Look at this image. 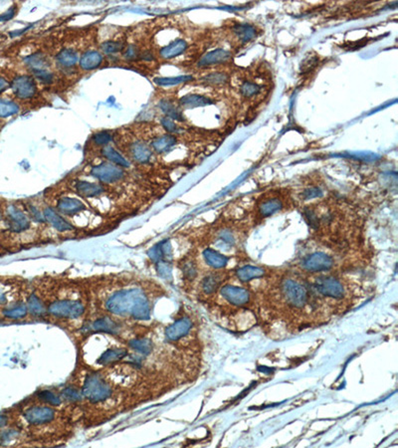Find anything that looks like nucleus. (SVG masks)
Wrapping results in <instances>:
<instances>
[{
	"instance_id": "31",
	"label": "nucleus",
	"mask_w": 398,
	"mask_h": 448,
	"mask_svg": "<svg viewBox=\"0 0 398 448\" xmlns=\"http://www.w3.org/2000/svg\"><path fill=\"white\" fill-rule=\"evenodd\" d=\"M260 91H261V87L254 82H244L240 86V93L242 96H244L246 98H251V97L258 95Z\"/></svg>"
},
{
	"instance_id": "36",
	"label": "nucleus",
	"mask_w": 398,
	"mask_h": 448,
	"mask_svg": "<svg viewBox=\"0 0 398 448\" xmlns=\"http://www.w3.org/2000/svg\"><path fill=\"white\" fill-rule=\"evenodd\" d=\"M111 140H112L111 134L109 132H105V131L100 132V133L96 134L93 137V142H94V143L97 144V145H101V146L108 145L109 143L111 142Z\"/></svg>"
},
{
	"instance_id": "2",
	"label": "nucleus",
	"mask_w": 398,
	"mask_h": 448,
	"mask_svg": "<svg viewBox=\"0 0 398 448\" xmlns=\"http://www.w3.org/2000/svg\"><path fill=\"white\" fill-rule=\"evenodd\" d=\"M281 290L286 302L294 308H300L306 304L308 299L307 289L297 281L292 279L284 280Z\"/></svg>"
},
{
	"instance_id": "13",
	"label": "nucleus",
	"mask_w": 398,
	"mask_h": 448,
	"mask_svg": "<svg viewBox=\"0 0 398 448\" xmlns=\"http://www.w3.org/2000/svg\"><path fill=\"white\" fill-rule=\"evenodd\" d=\"M231 57V52L225 49H216L213 50L206 55H204L200 61L198 62L199 67H208L212 65L221 64L229 60Z\"/></svg>"
},
{
	"instance_id": "1",
	"label": "nucleus",
	"mask_w": 398,
	"mask_h": 448,
	"mask_svg": "<svg viewBox=\"0 0 398 448\" xmlns=\"http://www.w3.org/2000/svg\"><path fill=\"white\" fill-rule=\"evenodd\" d=\"M107 308L114 314H129L140 320L147 319L150 311L147 297L138 289L121 291L113 295L107 302Z\"/></svg>"
},
{
	"instance_id": "39",
	"label": "nucleus",
	"mask_w": 398,
	"mask_h": 448,
	"mask_svg": "<svg viewBox=\"0 0 398 448\" xmlns=\"http://www.w3.org/2000/svg\"><path fill=\"white\" fill-rule=\"evenodd\" d=\"M161 122H162L163 127L168 131V133L173 134V133H178V132L180 131L179 128H178V126L174 122V121L171 120V119H169L168 117L163 118Z\"/></svg>"
},
{
	"instance_id": "9",
	"label": "nucleus",
	"mask_w": 398,
	"mask_h": 448,
	"mask_svg": "<svg viewBox=\"0 0 398 448\" xmlns=\"http://www.w3.org/2000/svg\"><path fill=\"white\" fill-rule=\"evenodd\" d=\"M221 295L233 305H246L250 301V293L246 289L240 287L224 286L221 288Z\"/></svg>"
},
{
	"instance_id": "4",
	"label": "nucleus",
	"mask_w": 398,
	"mask_h": 448,
	"mask_svg": "<svg viewBox=\"0 0 398 448\" xmlns=\"http://www.w3.org/2000/svg\"><path fill=\"white\" fill-rule=\"evenodd\" d=\"M314 288L320 294L334 299H341L346 293L342 284L333 277L317 278L314 281Z\"/></svg>"
},
{
	"instance_id": "30",
	"label": "nucleus",
	"mask_w": 398,
	"mask_h": 448,
	"mask_svg": "<svg viewBox=\"0 0 398 448\" xmlns=\"http://www.w3.org/2000/svg\"><path fill=\"white\" fill-rule=\"evenodd\" d=\"M19 112V107L14 102L0 99V118H7Z\"/></svg>"
},
{
	"instance_id": "26",
	"label": "nucleus",
	"mask_w": 398,
	"mask_h": 448,
	"mask_svg": "<svg viewBox=\"0 0 398 448\" xmlns=\"http://www.w3.org/2000/svg\"><path fill=\"white\" fill-rule=\"evenodd\" d=\"M212 100H210L209 98L204 97V96H199V95H188L182 97L179 100V104L183 107H188V108H195V107H202V106H206L212 104Z\"/></svg>"
},
{
	"instance_id": "19",
	"label": "nucleus",
	"mask_w": 398,
	"mask_h": 448,
	"mask_svg": "<svg viewBox=\"0 0 398 448\" xmlns=\"http://www.w3.org/2000/svg\"><path fill=\"white\" fill-rule=\"evenodd\" d=\"M232 32L238 42L244 44L252 40L256 36V29L248 24H238L232 29Z\"/></svg>"
},
{
	"instance_id": "40",
	"label": "nucleus",
	"mask_w": 398,
	"mask_h": 448,
	"mask_svg": "<svg viewBox=\"0 0 398 448\" xmlns=\"http://www.w3.org/2000/svg\"><path fill=\"white\" fill-rule=\"evenodd\" d=\"M140 51L139 48L135 45H129L126 48V52L124 53V57L127 60H135L137 57H139Z\"/></svg>"
},
{
	"instance_id": "6",
	"label": "nucleus",
	"mask_w": 398,
	"mask_h": 448,
	"mask_svg": "<svg viewBox=\"0 0 398 448\" xmlns=\"http://www.w3.org/2000/svg\"><path fill=\"white\" fill-rule=\"evenodd\" d=\"M84 311L81 302L72 300H62L55 302L50 307V312L58 317L63 318H77Z\"/></svg>"
},
{
	"instance_id": "15",
	"label": "nucleus",
	"mask_w": 398,
	"mask_h": 448,
	"mask_svg": "<svg viewBox=\"0 0 398 448\" xmlns=\"http://www.w3.org/2000/svg\"><path fill=\"white\" fill-rule=\"evenodd\" d=\"M188 48L187 41L182 39L173 41L169 43L167 46H165L163 49H161V57L164 59H171L176 56L181 55Z\"/></svg>"
},
{
	"instance_id": "45",
	"label": "nucleus",
	"mask_w": 398,
	"mask_h": 448,
	"mask_svg": "<svg viewBox=\"0 0 398 448\" xmlns=\"http://www.w3.org/2000/svg\"><path fill=\"white\" fill-rule=\"evenodd\" d=\"M7 422V418L4 415H0V428L4 427Z\"/></svg>"
},
{
	"instance_id": "3",
	"label": "nucleus",
	"mask_w": 398,
	"mask_h": 448,
	"mask_svg": "<svg viewBox=\"0 0 398 448\" xmlns=\"http://www.w3.org/2000/svg\"><path fill=\"white\" fill-rule=\"evenodd\" d=\"M91 175L104 184H115L125 178V170L114 163H103L93 166Z\"/></svg>"
},
{
	"instance_id": "46",
	"label": "nucleus",
	"mask_w": 398,
	"mask_h": 448,
	"mask_svg": "<svg viewBox=\"0 0 398 448\" xmlns=\"http://www.w3.org/2000/svg\"><path fill=\"white\" fill-rule=\"evenodd\" d=\"M4 302H5V296L2 293H0V305Z\"/></svg>"
},
{
	"instance_id": "35",
	"label": "nucleus",
	"mask_w": 398,
	"mask_h": 448,
	"mask_svg": "<svg viewBox=\"0 0 398 448\" xmlns=\"http://www.w3.org/2000/svg\"><path fill=\"white\" fill-rule=\"evenodd\" d=\"M203 80L208 84L218 85V84H223V83L227 82L228 77L224 73H211L209 75L205 76Z\"/></svg>"
},
{
	"instance_id": "24",
	"label": "nucleus",
	"mask_w": 398,
	"mask_h": 448,
	"mask_svg": "<svg viewBox=\"0 0 398 448\" xmlns=\"http://www.w3.org/2000/svg\"><path fill=\"white\" fill-rule=\"evenodd\" d=\"M57 62L66 68H70L73 67L74 65L77 64L78 62V54L75 50L73 49H63L62 51H60L58 53V55L56 56Z\"/></svg>"
},
{
	"instance_id": "23",
	"label": "nucleus",
	"mask_w": 398,
	"mask_h": 448,
	"mask_svg": "<svg viewBox=\"0 0 398 448\" xmlns=\"http://www.w3.org/2000/svg\"><path fill=\"white\" fill-rule=\"evenodd\" d=\"M203 257L210 266H212L213 268H217V269L223 268L228 262V258L226 256L218 253L217 251H215L211 248H207L204 250Z\"/></svg>"
},
{
	"instance_id": "33",
	"label": "nucleus",
	"mask_w": 398,
	"mask_h": 448,
	"mask_svg": "<svg viewBox=\"0 0 398 448\" xmlns=\"http://www.w3.org/2000/svg\"><path fill=\"white\" fill-rule=\"evenodd\" d=\"M26 314V308L25 306L19 304V305L12 306L8 309H5L3 311V315L6 316L7 318L10 319H18L21 318Z\"/></svg>"
},
{
	"instance_id": "7",
	"label": "nucleus",
	"mask_w": 398,
	"mask_h": 448,
	"mask_svg": "<svg viewBox=\"0 0 398 448\" xmlns=\"http://www.w3.org/2000/svg\"><path fill=\"white\" fill-rule=\"evenodd\" d=\"M12 90L19 99H30L37 93L36 82L29 76H19L12 82Z\"/></svg>"
},
{
	"instance_id": "47",
	"label": "nucleus",
	"mask_w": 398,
	"mask_h": 448,
	"mask_svg": "<svg viewBox=\"0 0 398 448\" xmlns=\"http://www.w3.org/2000/svg\"><path fill=\"white\" fill-rule=\"evenodd\" d=\"M0 220H1V214H0Z\"/></svg>"
},
{
	"instance_id": "38",
	"label": "nucleus",
	"mask_w": 398,
	"mask_h": 448,
	"mask_svg": "<svg viewBox=\"0 0 398 448\" xmlns=\"http://www.w3.org/2000/svg\"><path fill=\"white\" fill-rule=\"evenodd\" d=\"M28 306H29V309H30L31 313H33V314L39 315V314L43 313L42 303L34 295L31 296V298L29 300V303H28Z\"/></svg>"
},
{
	"instance_id": "44",
	"label": "nucleus",
	"mask_w": 398,
	"mask_h": 448,
	"mask_svg": "<svg viewBox=\"0 0 398 448\" xmlns=\"http://www.w3.org/2000/svg\"><path fill=\"white\" fill-rule=\"evenodd\" d=\"M8 86H9L8 82L6 81L4 78L0 77V92L6 90L8 88Z\"/></svg>"
},
{
	"instance_id": "8",
	"label": "nucleus",
	"mask_w": 398,
	"mask_h": 448,
	"mask_svg": "<svg viewBox=\"0 0 398 448\" xmlns=\"http://www.w3.org/2000/svg\"><path fill=\"white\" fill-rule=\"evenodd\" d=\"M6 219L9 229L16 233L26 230L30 225L28 217L14 205H9L6 208Z\"/></svg>"
},
{
	"instance_id": "20",
	"label": "nucleus",
	"mask_w": 398,
	"mask_h": 448,
	"mask_svg": "<svg viewBox=\"0 0 398 448\" xmlns=\"http://www.w3.org/2000/svg\"><path fill=\"white\" fill-rule=\"evenodd\" d=\"M103 62V56L98 51H88L80 59V66L84 70H94L98 68Z\"/></svg>"
},
{
	"instance_id": "14",
	"label": "nucleus",
	"mask_w": 398,
	"mask_h": 448,
	"mask_svg": "<svg viewBox=\"0 0 398 448\" xmlns=\"http://www.w3.org/2000/svg\"><path fill=\"white\" fill-rule=\"evenodd\" d=\"M85 204L76 198L64 197L57 204V209L66 215H74L85 210Z\"/></svg>"
},
{
	"instance_id": "28",
	"label": "nucleus",
	"mask_w": 398,
	"mask_h": 448,
	"mask_svg": "<svg viewBox=\"0 0 398 448\" xmlns=\"http://www.w3.org/2000/svg\"><path fill=\"white\" fill-rule=\"evenodd\" d=\"M160 106H161L163 112L168 116V118L173 120V121L183 122V117H182L181 112L173 104H171L168 101H163L160 104Z\"/></svg>"
},
{
	"instance_id": "37",
	"label": "nucleus",
	"mask_w": 398,
	"mask_h": 448,
	"mask_svg": "<svg viewBox=\"0 0 398 448\" xmlns=\"http://www.w3.org/2000/svg\"><path fill=\"white\" fill-rule=\"evenodd\" d=\"M191 80V77L189 76H181V77H174V78H163V79H155V83L163 86H169V85H175L178 83L189 81Z\"/></svg>"
},
{
	"instance_id": "11",
	"label": "nucleus",
	"mask_w": 398,
	"mask_h": 448,
	"mask_svg": "<svg viewBox=\"0 0 398 448\" xmlns=\"http://www.w3.org/2000/svg\"><path fill=\"white\" fill-rule=\"evenodd\" d=\"M75 189L78 194L81 196L90 198V197H97L102 195L105 192V187L101 184H93L85 181H77L74 184Z\"/></svg>"
},
{
	"instance_id": "22",
	"label": "nucleus",
	"mask_w": 398,
	"mask_h": 448,
	"mask_svg": "<svg viewBox=\"0 0 398 448\" xmlns=\"http://www.w3.org/2000/svg\"><path fill=\"white\" fill-rule=\"evenodd\" d=\"M102 154L105 157L108 161H110L111 163L122 167V168H127L129 167V163L126 161V159L119 153L117 152L113 146L111 145H105L102 150Z\"/></svg>"
},
{
	"instance_id": "32",
	"label": "nucleus",
	"mask_w": 398,
	"mask_h": 448,
	"mask_svg": "<svg viewBox=\"0 0 398 448\" xmlns=\"http://www.w3.org/2000/svg\"><path fill=\"white\" fill-rule=\"evenodd\" d=\"M101 49L105 54H114L125 49V45L122 41H105L102 43Z\"/></svg>"
},
{
	"instance_id": "34",
	"label": "nucleus",
	"mask_w": 398,
	"mask_h": 448,
	"mask_svg": "<svg viewBox=\"0 0 398 448\" xmlns=\"http://www.w3.org/2000/svg\"><path fill=\"white\" fill-rule=\"evenodd\" d=\"M32 73L37 80L42 82L44 84H50L54 80L53 74L50 71H48V69L35 70V71H32Z\"/></svg>"
},
{
	"instance_id": "25",
	"label": "nucleus",
	"mask_w": 398,
	"mask_h": 448,
	"mask_svg": "<svg viewBox=\"0 0 398 448\" xmlns=\"http://www.w3.org/2000/svg\"><path fill=\"white\" fill-rule=\"evenodd\" d=\"M53 411L49 408H36L28 411L26 417L31 422H46L52 418Z\"/></svg>"
},
{
	"instance_id": "42",
	"label": "nucleus",
	"mask_w": 398,
	"mask_h": 448,
	"mask_svg": "<svg viewBox=\"0 0 398 448\" xmlns=\"http://www.w3.org/2000/svg\"><path fill=\"white\" fill-rule=\"evenodd\" d=\"M182 271H183L184 276H185L188 279H189V280L193 279V278L195 277V275H196V268H195V265L193 264V263H191V262L185 263L184 267H183V269H182Z\"/></svg>"
},
{
	"instance_id": "10",
	"label": "nucleus",
	"mask_w": 398,
	"mask_h": 448,
	"mask_svg": "<svg viewBox=\"0 0 398 448\" xmlns=\"http://www.w3.org/2000/svg\"><path fill=\"white\" fill-rule=\"evenodd\" d=\"M129 157L130 159L139 163H147L150 161L152 157V151L147 146L146 143L136 142L129 145Z\"/></svg>"
},
{
	"instance_id": "43",
	"label": "nucleus",
	"mask_w": 398,
	"mask_h": 448,
	"mask_svg": "<svg viewBox=\"0 0 398 448\" xmlns=\"http://www.w3.org/2000/svg\"><path fill=\"white\" fill-rule=\"evenodd\" d=\"M220 240H222L223 242H225V243H227V244H233L234 242H235V239H234V236H233V234L231 233L230 231H222L221 233H220Z\"/></svg>"
},
{
	"instance_id": "29",
	"label": "nucleus",
	"mask_w": 398,
	"mask_h": 448,
	"mask_svg": "<svg viewBox=\"0 0 398 448\" xmlns=\"http://www.w3.org/2000/svg\"><path fill=\"white\" fill-rule=\"evenodd\" d=\"M221 276L219 274H210L202 281V290L205 294L214 293L220 286Z\"/></svg>"
},
{
	"instance_id": "16",
	"label": "nucleus",
	"mask_w": 398,
	"mask_h": 448,
	"mask_svg": "<svg viewBox=\"0 0 398 448\" xmlns=\"http://www.w3.org/2000/svg\"><path fill=\"white\" fill-rule=\"evenodd\" d=\"M44 218L52 224L53 227L58 229L59 231H69L72 229V226L64 219L62 216H60L54 209L51 207H46L43 211Z\"/></svg>"
},
{
	"instance_id": "5",
	"label": "nucleus",
	"mask_w": 398,
	"mask_h": 448,
	"mask_svg": "<svg viewBox=\"0 0 398 448\" xmlns=\"http://www.w3.org/2000/svg\"><path fill=\"white\" fill-rule=\"evenodd\" d=\"M334 265V259L323 252L313 253L304 258L302 266L309 272H322L331 269Z\"/></svg>"
},
{
	"instance_id": "27",
	"label": "nucleus",
	"mask_w": 398,
	"mask_h": 448,
	"mask_svg": "<svg viewBox=\"0 0 398 448\" xmlns=\"http://www.w3.org/2000/svg\"><path fill=\"white\" fill-rule=\"evenodd\" d=\"M25 62L28 65V67L31 69V71L48 69V66H49L48 59L41 53H36L34 55L27 57L25 59Z\"/></svg>"
},
{
	"instance_id": "17",
	"label": "nucleus",
	"mask_w": 398,
	"mask_h": 448,
	"mask_svg": "<svg viewBox=\"0 0 398 448\" xmlns=\"http://www.w3.org/2000/svg\"><path fill=\"white\" fill-rule=\"evenodd\" d=\"M283 206V202L279 197H271L264 200L259 204L258 210L262 217H268L281 210Z\"/></svg>"
},
{
	"instance_id": "41",
	"label": "nucleus",
	"mask_w": 398,
	"mask_h": 448,
	"mask_svg": "<svg viewBox=\"0 0 398 448\" xmlns=\"http://www.w3.org/2000/svg\"><path fill=\"white\" fill-rule=\"evenodd\" d=\"M321 195H322V190L320 188H317V187L308 188V189H306L303 192V197L305 200H313V198L319 197Z\"/></svg>"
},
{
	"instance_id": "18",
	"label": "nucleus",
	"mask_w": 398,
	"mask_h": 448,
	"mask_svg": "<svg viewBox=\"0 0 398 448\" xmlns=\"http://www.w3.org/2000/svg\"><path fill=\"white\" fill-rule=\"evenodd\" d=\"M176 144V138L172 135H164L156 138L150 144L152 152L156 154L168 153Z\"/></svg>"
},
{
	"instance_id": "12",
	"label": "nucleus",
	"mask_w": 398,
	"mask_h": 448,
	"mask_svg": "<svg viewBox=\"0 0 398 448\" xmlns=\"http://www.w3.org/2000/svg\"><path fill=\"white\" fill-rule=\"evenodd\" d=\"M192 327L190 320L188 318H182L174 322L171 326L167 329V336L172 341L179 340L180 338L188 335Z\"/></svg>"
},
{
	"instance_id": "21",
	"label": "nucleus",
	"mask_w": 398,
	"mask_h": 448,
	"mask_svg": "<svg viewBox=\"0 0 398 448\" xmlns=\"http://www.w3.org/2000/svg\"><path fill=\"white\" fill-rule=\"evenodd\" d=\"M264 274H265V272L262 268L254 267V266H244V267L238 269L236 272L238 279L242 282H248L252 279L260 278Z\"/></svg>"
}]
</instances>
